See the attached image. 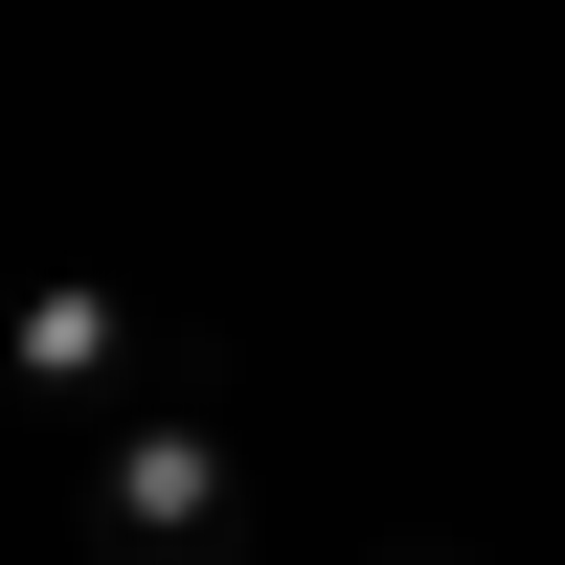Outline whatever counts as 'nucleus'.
<instances>
[{
  "label": "nucleus",
  "instance_id": "1",
  "mask_svg": "<svg viewBox=\"0 0 565 565\" xmlns=\"http://www.w3.org/2000/svg\"><path fill=\"white\" fill-rule=\"evenodd\" d=\"M68 543L90 565H249V452L204 407H114V430H68Z\"/></svg>",
  "mask_w": 565,
  "mask_h": 565
},
{
  "label": "nucleus",
  "instance_id": "2",
  "mask_svg": "<svg viewBox=\"0 0 565 565\" xmlns=\"http://www.w3.org/2000/svg\"><path fill=\"white\" fill-rule=\"evenodd\" d=\"M0 362H23L68 430H114V407H136V317H114V295H23V317H0Z\"/></svg>",
  "mask_w": 565,
  "mask_h": 565
},
{
  "label": "nucleus",
  "instance_id": "3",
  "mask_svg": "<svg viewBox=\"0 0 565 565\" xmlns=\"http://www.w3.org/2000/svg\"><path fill=\"white\" fill-rule=\"evenodd\" d=\"M362 565H476V543H362Z\"/></svg>",
  "mask_w": 565,
  "mask_h": 565
}]
</instances>
